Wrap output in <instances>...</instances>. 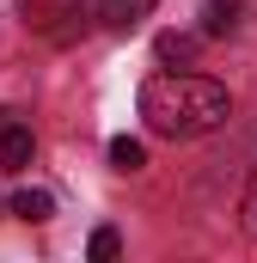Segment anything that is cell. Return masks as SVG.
<instances>
[{"label": "cell", "mask_w": 257, "mask_h": 263, "mask_svg": "<svg viewBox=\"0 0 257 263\" xmlns=\"http://www.w3.org/2000/svg\"><path fill=\"white\" fill-rule=\"evenodd\" d=\"M0 165L6 172H25L31 165V129L25 123H0Z\"/></svg>", "instance_id": "7a4b0ae2"}, {"label": "cell", "mask_w": 257, "mask_h": 263, "mask_svg": "<svg viewBox=\"0 0 257 263\" xmlns=\"http://www.w3.org/2000/svg\"><path fill=\"white\" fill-rule=\"evenodd\" d=\"M245 227H251V233H257V196H251V220H245Z\"/></svg>", "instance_id": "ba28073f"}, {"label": "cell", "mask_w": 257, "mask_h": 263, "mask_svg": "<svg viewBox=\"0 0 257 263\" xmlns=\"http://www.w3.org/2000/svg\"><path fill=\"white\" fill-rule=\"evenodd\" d=\"M6 208H12L19 220H31V227H37V220H49V214H56V196H49V190H19Z\"/></svg>", "instance_id": "3957f363"}, {"label": "cell", "mask_w": 257, "mask_h": 263, "mask_svg": "<svg viewBox=\"0 0 257 263\" xmlns=\"http://www.w3.org/2000/svg\"><path fill=\"white\" fill-rule=\"evenodd\" d=\"M117 251H123L117 227H98V233H92V257H117Z\"/></svg>", "instance_id": "52a82bcc"}, {"label": "cell", "mask_w": 257, "mask_h": 263, "mask_svg": "<svg viewBox=\"0 0 257 263\" xmlns=\"http://www.w3.org/2000/svg\"><path fill=\"white\" fill-rule=\"evenodd\" d=\"M141 117L166 141H190V135L221 129L233 117V98H227V86H214L202 73H153L141 86Z\"/></svg>", "instance_id": "6da1fadb"}, {"label": "cell", "mask_w": 257, "mask_h": 263, "mask_svg": "<svg viewBox=\"0 0 257 263\" xmlns=\"http://www.w3.org/2000/svg\"><path fill=\"white\" fill-rule=\"evenodd\" d=\"M111 165H117V172H141V165H147V147H141L135 135H117V141H111Z\"/></svg>", "instance_id": "277c9868"}, {"label": "cell", "mask_w": 257, "mask_h": 263, "mask_svg": "<svg viewBox=\"0 0 257 263\" xmlns=\"http://www.w3.org/2000/svg\"><path fill=\"white\" fill-rule=\"evenodd\" d=\"M153 49H159V62H190V55H196V37H178V31H166Z\"/></svg>", "instance_id": "8992f818"}, {"label": "cell", "mask_w": 257, "mask_h": 263, "mask_svg": "<svg viewBox=\"0 0 257 263\" xmlns=\"http://www.w3.org/2000/svg\"><path fill=\"white\" fill-rule=\"evenodd\" d=\"M233 12H239L233 0H208V6H202V31H208V37H227V31H233Z\"/></svg>", "instance_id": "5b68a950"}]
</instances>
